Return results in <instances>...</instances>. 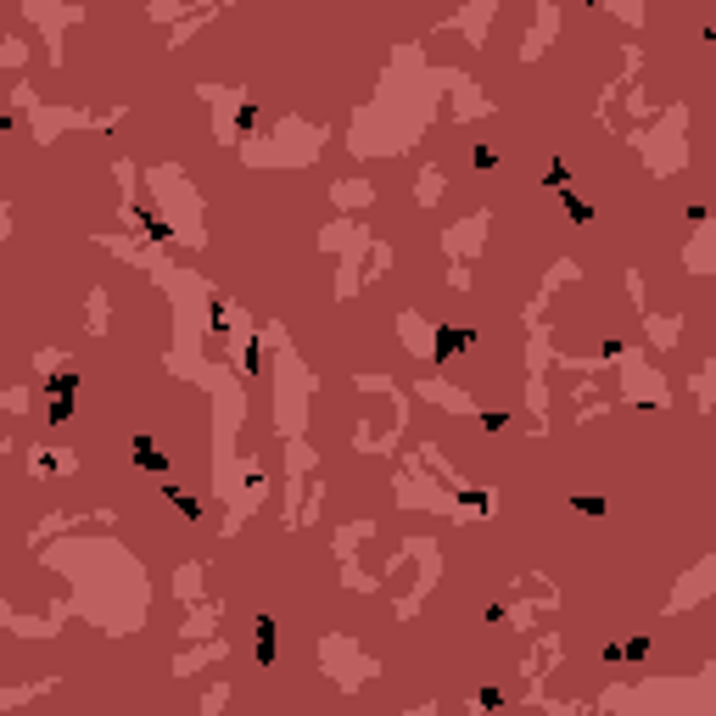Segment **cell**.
I'll return each instance as SVG.
<instances>
[{
	"instance_id": "cell-2",
	"label": "cell",
	"mask_w": 716,
	"mask_h": 716,
	"mask_svg": "<svg viewBox=\"0 0 716 716\" xmlns=\"http://www.w3.org/2000/svg\"><path fill=\"white\" fill-rule=\"evenodd\" d=\"M257 655H263V660L274 655V627H269V621H257Z\"/></svg>"
},
{
	"instance_id": "cell-1",
	"label": "cell",
	"mask_w": 716,
	"mask_h": 716,
	"mask_svg": "<svg viewBox=\"0 0 716 716\" xmlns=\"http://www.w3.org/2000/svg\"><path fill=\"white\" fill-rule=\"evenodd\" d=\"M465 341H471V336H465V330H442V336H437V353H442V358H448V353H459V347H465Z\"/></svg>"
}]
</instances>
